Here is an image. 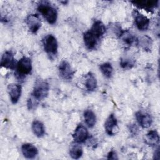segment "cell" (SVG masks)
Here are the masks:
<instances>
[{
	"mask_svg": "<svg viewBox=\"0 0 160 160\" xmlns=\"http://www.w3.org/2000/svg\"><path fill=\"white\" fill-rule=\"evenodd\" d=\"M37 9L48 23L51 24L56 23L58 18V12L48 2L42 1L40 2Z\"/></svg>",
	"mask_w": 160,
	"mask_h": 160,
	"instance_id": "6da1fadb",
	"label": "cell"
},
{
	"mask_svg": "<svg viewBox=\"0 0 160 160\" xmlns=\"http://www.w3.org/2000/svg\"><path fill=\"white\" fill-rule=\"evenodd\" d=\"M49 91V84L43 80H38L36 81L33 91L31 95L36 99L38 101L42 100L46 98Z\"/></svg>",
	"mask_w": 160,
	"mask_h": 160,
	"instance_id": "7a4b0ae2",
	"label": "cell"
},
{
	"mask_svg": "<svg viewBox=\"0 0 160 160\" xmlns=\"http://www.w3.org/2000/svg\"><path fill=\"white\" fill-rule=\"evenodd\" d=\"M44 49L50 56H54L58 52V42L57 39L52 34H48L42 39Z\"/></svg>",
	"mask_w": 160,
	"mask_h": 160,
	"instance_id": "3957f363",
	"label": "cell"
},
{
	"mask_svg": "<svg viewBox=\"0 0 160 160\" xmlns=\"http://www.w3.org/2000/svg\"><path fill=\"white\" fill-rule=\"evenodd\" d=\"M16 73L20 77H24L31 73L32 71V62L30 58L28 57H22L17 62Z\"/></svg>",
	"mask_w": 160,
	"mask_h": 160,
	"instance_id": "277c9868",
	"label": "cell"
},
{
	"mask_svg": "<svg viewBox=\"0 0 160 160\" xmlns=\"http://www.w3.org/2000/svg\"><path fill=\"white\" fill-rule=\"evenodd\" d=\"M59 76L64 80H71L74 76V71L72 70L70 64L66 61H62L58 66Z\"/></svg>",
	"mask_w": 160,
	"mask_h": 160,
	"instance_id": "5b68a950",
	"label": "cell"
},
{
	"mask_svg": "<svg viewBox=\"0 0 160 160\" xmlns=\"http://www.w3.org/2000/svg\"><path fill=\"white\" fill-rule=\"evenodd\" d=\"M104 129L109 136L116 134L119 130L117 119L114 114H111L104 122Z\"/></svg>",
	"mask_w": 160,
	"mask_h": 160,
	"instance_id": "8992f818",
	"label": "cell"
},
{
	"mask_svg": "<svg viewBox=\"0 0 160 160\" xmlns=\"http://www.w3.org/2000/svg\"><path fill=\"white\" fill-rule=\"evenodd\" d=\"M16 64L13 53L9 51H5L1 57V66L6 69L14 70L16 69Z\"/></svg>",
	"mask_w": 160,
	"mask_h": 160,
	"instance_id": "52a82bcc",
	"label": "cell"
},
{
	"mask_svg": "<svg viewBox=\"0 0 160 160\" xmlns=\"http://www.w3.org/2000/svg\"><path fill=\"white\" fill-rule=\"evenodd\" d=\"M88 136V131L87 128L82 124H79L76 127L72 134L73 139L77 143L84 142L86 140H87Z\"/></svg>",
	"mask_w": 160,
	"mask_h": 160,
	"instance_id": "ba28073f",
	"label": "cell"
},
{
	"mask_svg": "<svg viewBox=\"0 0 160 160\" xmlns=\"http://www.w3.org/2000/svg\"><path fill=\"white\" fill-rule=\"evenodd\" d=\"M26 23L29 30L32 33H36L41 26V21L38 14H29L26 19Z\"/></svg>",
	"mask_w": 160,
	"mask_h": 160,
	"instance_id": "9c48e42d",
	"label": "cell"
},
{
	"mask_svg": "<svg viewBox=\"0 0 160 160\" xmlns=\"http://www.w3.org/2000/svg\"><path fill=\"white\" fill-rule=\"evenodd\" d=\"M22 88L21 85L12 83L9 84L8 86V92L10 100L11 102L14 104H16L21 97Z\"/></svg>",
	"mask_w": 160,
	"mask_h": 160,
	"instance_id": "30bf717a",
	"label": "cell"
},
{
	"mask_svg": "<svg viewBox=\"0 0 160 160\" xmlns=\"http://www.w3.org/2000/svg\"><path fill=\"white\" fill-rule=\"evenodd\" d=\"M136 120L140 126L142 128H148L152 122V119L151 115L147 112L138 111L136 113Z\"/></svg>",
	"mask_w": 160,
	"mask_h": 160,
	"instance_id": "8fae6325",
	"label": "cell"
},
{
	"mask_svg": "<svg viewBox=\"0 0 160 160\" xmlns=\"http://www.w3.org/2000/svg\"><path fill=\"white\" fill-rule=\"evenodd\" d=\"M134 22L137 28L139 31H146L148 29L150 21L149 18L144 14L137 12L134 16Z\"/></svg>",
	"mask_w": 160,
	"mask_h": 160,
	"instance_id": "7c38bea8",
	"label": "cell"
},
{
	"mask_svg": "<svg viewBox=\"0 0 160 160\" xmlns=\"http://www.w3.org/2000/svg\"><path fill=\"white\" fill-rule=\"evenodd\" d=\"M158 1H133L131 2L137 8L144 9L148 11H153L158 5Z\"/></svg>",
	"mask_w": 160,
	"mask_h": 160,
	"instance_id": "4fadbf2b",
	"label": "cell"
},
{
	"mask_svg": "<svg viewBox=\"0 0 160 160\" xmlns=\"http://www.w3.org/2000/svg\"><path fill=\"white\" fill-rule=\"evenodd\" d=\"M21 151L23 156L27 159H33L38 154V148L30 143L22 144L21 146Z\"/></svg>",
	"mask_w": 160,
	"mask_h": 160,
	"instance_id": "5bb4252c",
	"label": "cell"
},
{
	"mask_svg": "<svg viewBox=\"0 0 160 160\" xmlns=\"http://www.w3.org/2000/svg\"><path fill=\"white\" fill-rule=\"evenodd\" d=\"M106 27L102 22L97 20L94 22L89 31L93 34L99 40L104 34L106 32Z\"/></svg>",
	"mask_w": 160,
	"mask_h": 160,
	"instance_id": "9a60e30c",
	"label": "cell"
},
{
	"mask_svg": "<svg viewBox=\"0 0 160 160\" xmlns=\"http://www.w3.org/2000/svg\"><path fill=\"white\" fill-rule=\"evenodd\" d=\"M83 40L85 46L90 50L96 48L98 41H99V39L92 34L89 30L84 32L83 35Z\"/></svg>",
	"mask_w": 160,
	"mask_h": 160,
	"instance_id": "2e32d148",
	"label": "cell"
},
{
	"mask_svg": "<svg viewBox=\"0 0 160 160\" xmlns=\"http://www.w3.org/2000/svg\"><path fill=\"white\" fill-rule=\"evenodd\" d=\"M145 142L149 146H156L158 144L159 141V136L156 130H151L149 131L145 136Z\"/></svg>",
	"mask_w": 160,
	"mask_h": 160,
	"instance_id": "e0dca14e",
	"label": "cell"
},
{
	"mask_svg": "<svg viewBox=\"0 0 160 160\" xmlns=\"http://www.w3.org/2000/svg\"><path fill=\"white\" fill-rule=\"evenodd\" d=\"M85 86L88 91H94L97 88V80L94 74L89 72L85 78Z\"/></svg>",
	"mask_w": 160,
	"mask_h": 160,
	"instance_id": "ac0fdd59",
	"label": "cell"
},
{
	"mask_svg": "<svg viewBox=\"0 0 160 160\" xmlns=\"http://www.w3.org/2000/svg\"><path fill=\"white\" fill-rule=\"evenodd\" d=\"M31 128L33 133L38 138L42 137L45 134V128L42 122L38 120H34L32 122Z\"/></svg>",
	"mask_w": 160,
	"mask_h": 160,
	"instance_id": "d6986e66",
	"label": "cell"
},
{
	"mask_svg": "<svg viewBox=\"0 0 160 160\" xmlns=\"http://www.w3.org/2000/svg\"><path fill=\"white\" fill-rule=\"evenodd\" d=\"M84 118L86 124L89 127L92 128L96 122V116L94 112L90 109H87L84 112Z\"/></svg>",
	"mask_w": 160,
	"mask_h": 160,
	"instance_id": "ffe728a7",
	"label": "cell"
},
{
	"mask_svg": "<svg viewBox=\"0 0 160 160\" xmlns=\"http://www.w3.org/2000/svg\"><path fill=\"white\" fill-rule=\"evenodd\" d=\"M99 69L102 74L106 78H110L113 72V68L111 63L104 62L99 66Z\"/></svg>",
	"mask_w": 160,
	"mask_h": 160,
	"instance_id": "44dd1931",
	"label": "cell"
},
{
	"mask_svg": "<svg viewBox=\"0 0 160 160\" xmlns=\"http://www.w3.org/2000/svg\"><path fill=\"white\" fill-rule=\"evenodd\" d=\"M83 154L82 148L79 144H74L69 149V155L72 159H78L80 158Z\"/></svg>",
	"mask_w": 160,
	"mask_h": 160,
	"instance_id": "7402d4cb",
	"label": "cell"
},
{
	"mask_svg": "<svg viewBox=\"0 0 160 160\" xmlns=\"http://www.w3.org/2000/svg\"><path fill=\"white\" fill-rule=\"evenodd\" d=\"M119 37L121 38L123 42L124 43V44H126V46H131L135 41L134 36H132L128 31H123Z\"/></svg>",
	"mask_w": 160,
	"mask_h": 160,
	"instance_id": "603a6c76",
	"label": "cell"
},
{
	"mask_svg": "<svg viewBox=\"0 0 160 160\" xmlns=\"http://www.w3.org/2000/svg\"><path fill=\"white\" fill-rule=\"evenodd\" d=\"M120 66L122 69H129L134 66V61L128 58H121L120 61Z\"/></svg>",
	"mask_w": 160,
	"mask_h": 160,
	"instance_id": "cb8c5ba5",
	"label": "cell"
},
{
	"mask_svg": "<svg viewBox=\"0 0 160 160\" xmlns=\"http://www.w3.org/2000/svg\"><path fill=\"white\" fill-rule=\"evenodd\" d=\"M39 101H38L36 99H35L32 95L31 96V97L28 99V107L29 109H33L34 108H36V107L38 106Z\"/></svg>",
	"mask_w": 160,
	"mask_h": 160,
	"instance_id": "d4e9b609",
	"label": "cell"
},
{
	"mask_svg": "<svg viewBox=\"0 0 160 160\" xmlns=\"http://www.w3.org/2000/svg\"><path fill=\"white\" fill-rule=\"evenodd\" d=\"M108 159H118V158L117 156V154H116V152H114V151L112 150L108 153Z\"/></svg>",
	"mask_w": 160,
	"mask_h": 160,
	"instance_id": "484cf974",
	"label": "cell"
}]
</instances>
